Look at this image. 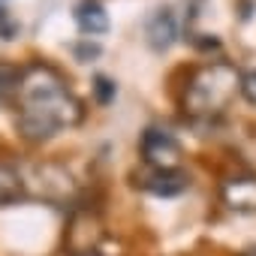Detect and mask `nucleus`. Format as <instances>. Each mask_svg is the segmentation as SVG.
Returning a JSON list of instances; mask_svg holds the SVG:
<instances>
[{
  "instance_id": "nucleus-1",
  "label": "nucleus",
  "mask_w": 256,
  "mask_h": 256,
  "mask_svg": "<svg viewBox=\"0 0 256 256\" xmlns=\"http://www.w3.org/2000/svg\"><path fill=\"white\" fill-rule=\"evenodd\" d=\"M18 130L24 139L42 142L70 130L84 118L82 100L66 88L64 76L48 64H30L18 78Z\"/></svg>"
},
{
  "instance_id": "nucleus-2",
  "label": "nucleus",
  "mask_w": 256,
  "mask_h": 256,
  "mask_svg": "<svg viewBox=\"0 0 256 256\" xmlns=\"http://www.w3.org/2000/svg\"><path fill=\"white\" fill-rule=\"evenodd\" d=\"M241 90V72L226 60H211L199 66L184 88V112L193 118L220 114Z\"/></svg>"
},
{
  "instance_id": "nucleus-3",
  "label": "nucleus",
  "mask_w": 256,
  "mask_h": 256,
  "mask_svg": "<svg viewBox=\"0 0 256 256\" xmlns=\"http://www.w3.org/2000/svg\"><path fill=\"white\" fill-rule=\"evenodd\" d=\"M142 157L151 169L157 172H169V169H178L181 163V142L169 133V130H160V126H148L142 133Z\"/></svg>"
},
{
  "instance_id": "nucleus-4",
  "label": "nucleus",
  "mask_w": 256,
  "mask_h": 256,
  "mask_svg": "<svg viewBox=\"0 0 256 256\" xmlns=\"http://www.w3.org/2000/svg\"><path fill=\"white\" fill-rule=\"evenodd\" d=\"M175 40H178V18H175V12L169 6H163V10H157L148 18V24H145V42L154 52H169L175 46Z\"/></svg>"
},
{
  "instance_id": "nucleus-5",
  "label": "nucleus",
  "mask_w": 256,
  "mask_h": 256,
  "mask_svg": "<svg viewBox=\"0 0 256 256\" xmlns=\"http://www.w3.org/2000/svg\"><path fill=\"white\" fill-rule=\"evenodd\" d=\"M34 172L40 175V184H36V193H42L46 199L58 202V199H66L72 193V178L64 166L58 163H40L34 166Z\"/></svg>"
},
{
  "instance_id": "nucleus-6",
  "label": "nucleus",
  "mask_w": 256,
  "mask_h": 256,
  "mask_svg": "<svg viewBox=\"0 0 256 256\" xmlns=\"http://www.w3.org/2000/svg\"><path fill=\"white\" fill-rule=\"evenodd\" d=\"M223 202L232 208V211H256V178L253 175H238V178H229L223 181V190H220Z\"/></svg>"
},
{
  "instance_id": "nucleus-7",
  "label": "nucleus",
  "mask_w": 256,
  "mask_h": 256,
  "mask_svg": "<svg viewBox=\"0 0 256 256\" xmlns=\"http://www.w3.org/2000/svg\"><path fill=\"white\" fill-rule=\"evenodd\" d=\"M187 187H190V178L184 172H178V169H169V172H157L154 169L151 175L142 178V190H148L154 196H178Z\"/></svg>"
},
{
  "instance_id": "nucleus-8",
  "label": "nucleus",
  "mask_w": 256,
  "mask_h": 256,
  "mask_svg": "<svg viewBox=\"0 0 256 256\" xmlns=\"http://www.w3.org/2000/svg\"><path fill=\"white\" fill-rule=\"evenodd\" d=\"M76 24L84 36H100L108 30V12L102 10L100 0H82L76 6Z\"/></svg>"
},
{
  "instance_id": "nucleus-9",
  "label": "nucleus",
  "mask_w": 256,
  "mask_h": 256,
  "mask_svg": "<svg viewBox=\"0 0 256 256\" xmlns=\"http://www.w3.org/2000/svg\"><path fill=\"white\" fill-rule=\"evenodd\" d=\"M22 172L10 163H0V205H10L22 196Z\"/></svg>"
},
{
  "instance_id": "nucleus-10",
  "label": "nucleus",
  "mask_w": 256,
  "mask_h": 256,
  "mask_svg": "<svg viewBox=\"0 0 256 256\" xmlns=\"http://www.w3.org/2000/svg\"><path fill=\"white\" fill-rule=\"evenodd\" d=\"M18 78H22V70H18V66L0 64V100H6L10 94L18 90Z\"/></svg>"
},
{
  "instance_id": "nucleus-11",
  "label": "nucleus",
  "mask_w": 256,
  "mask_h": 256,
  "mask_svg": "<svg viewBox=\"0 0 256 256\" xmlns=\"http://www.w3.org/2000/svg\"><path fill=\"white\" fill-rule=\"evenodd\" d=\"M94 94H96V100H100L102 106H108V102L114 100V84H112L106 76H100V78L94 82Z\"/></svg>"
},
{
  "instance_id": "nucleus-12",
  "label": "nucleus",
  "mask_w": 256,
  "mask_h": 256,
  "mask_svg": "<svg viewBox=\"0 0 256 256\" xmlns=\"http://www.w3.org/2000/svg\"><path fill=\"white\" fill-rule=\"evenodd\" d=\"M241 94L250 106H256V72H247L241 76Z\"/></svg>"
},
{
  "instance_id": "nucleus-13",
  "label": "nucleus",
  "mask_w": 256,
  "mask_h": 256,
  "mask_svg": "<svg viewBox=\"0 0 256 256\" xmlns=\"http://www.w3.org/2000/svg\"><path fill=\"white\" fill-rule=\"evenodd\" d=\"M96 52H100L96 46H82V48H78V58H94Z\"/></svg>"
},
{
  "instance_id": "nucleus-14",
  "label": "nucleus",
  "mask_w": 256,
  "mask_h": 256,
  "mask_svg": "<svg viewBox=\"0 0 256 256\" xmlns=\"http://www.w3.org/2000/svg\"><path fill=\"white\" fill-rule=\"evenodd\" d=\"M82 256H100V253H90V250H88V253H82Z\"/></svg>"
}]
</instances>
